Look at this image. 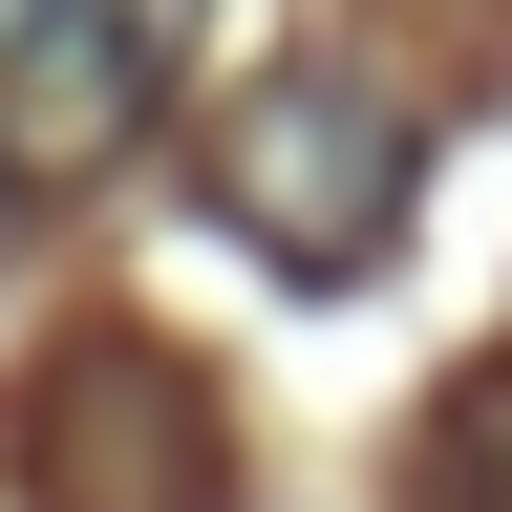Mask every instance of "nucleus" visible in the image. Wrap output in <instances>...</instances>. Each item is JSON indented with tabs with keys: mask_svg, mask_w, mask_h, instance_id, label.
Here are the masks:
<instances>
[{
	"mask_svg": "<svg viewBox=\"0 0 512 512\" xmlns=\"http://www.w3.org/2000/svg\"><path fill=\"white\" fill-rule=\"evenodd\" d=\"M406 192H427V128L363 86V64H278V86H235L214 128V214L278 256V278H384L406 256Z\"/></svg>",
	"mask_w": 512,
	"mask_h": 512,
	"instance_id": "obj_1",
	"label": "nucleus"
},
{
	"mask_svg": "<svg viewBox=\"0 0 512 512\" xmlns=\"http://www.w3.org/2000/svg\"><path fill=\"white\" fill-rule=\"evenodd\" d=\"M171 64H192V0H0V171L150 150Z\"/></svg>",
	"mask_w": 512,
	"mask_h": 512,
	"instance_id": "obj_2",
	"label": "nucleus"
},
{
	"mask_svg": "<svg viewBox=\"0 0 512 512\" xmlns=\"http://www.w3.org/2000/svg\"><path fill=\"white\" fill-rule=\"evenodd\" d=\"M22 470H43V512H214V406L150 342H86L22 406Z\"/></svg>",
	"mask_w": 512,
	"mask_h": 512,
	"instance_id": "obj_3",
	"label": "nucleus"
},
{
	"mask_svg": "<svg viewBox=\"0 0 512 512\" xmlns=\"http://www.w3.org/2000/svg\"><path fill=\"white\" fill-rule=\"evenodd\" d=\"M406 491H427V512H512V342H491V363H470V384L427 406V448H406Z\"/></svg>",
	"mask_w": 512,
	"mask_h": 512,
	"instance_id": "obj_4",
	"label": "nucleus"
},
{
	"mask_svg": "<svg viewBox=\"0 0 512 512\" xmlns=\"http://www.w3.org/2000/svg\"><path fill=\"white\" fill-rule=\"evenodd\" d=\"M0 256H22V192H0Z\"/></svg>",
	"mask_w": 512,
	"mask_h": 512,
	"instance_id": "obj_5",
	"label": "nucleus"
}]
</instances>
